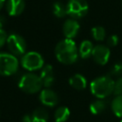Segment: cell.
Instances as JSON below:
<instances>
[{"label":"cell","mask_w":122,"mask_h":122,"mask_svg":"<svg viewBox=\"0 0 122 122\" xmlns=\"http://www.w3.org/2000/svg\"><path fill=\"white\" fill-rule=\"evenodd\" d=\"M42 84L45 88H50L54 81V74H53V68L51 65H45L40 71L39 74Z\"/></svg>","instance_id":"7c38bea8"},{"label":"cell","mask_w":122,"mask_h":122,"mask_svg":"<svg viewBox=\"0 0 122 122\" xmlns=\"http://www.w3.org/2000/svg\"><path fill=\"white\" fill-rule=\"evenodd\" d=\"M6 0H0V10H2V8L4 7V4H5Z\"/></svg>","instance_id":"4316f807"},{"label":"cell","mask_w":122,"mask_h":122,"mask_svg":"<svg viewBox=\"0 0 122 122\" xmlns=\"http://www.w3.org/2000/svg\"><path fill=\"white\" fill-rule=\"evenodd\" d=\"M111 73L112 75H116V76L121 75L122 74V62L115 63L111 69Z\"/></svg>","instance_id":"44dd1931"},{"label":"cell","mask_w":122,"mask_h":122,"mask_svg":"<svg viewBox=\"0 0 122 122\" xmlns=\"http://www.w3.org/2000/svg\"><path fill=\"white\" fill-rule=\"evenodd\" d=\"M120 122H122V120H121V121H120Z\"/></svg>","instance_id":"83f0119b"},{"label":"cell","mask_w":122,"mask_h":122,"mask_svg":"<svg viewBox=\"0 0 122 122\" xmlns=\"http://www.w3.org/2000/svg\"><path fill=\"white\" fill-rule=\"evenodd\" d=\"M67 14L72 19L82 18L88 12L89 6L86 0H69L66 5Z\"/></svg>","instance_id":"52a82bcc"},{"label":"cell","mask_w":122,"mask_h":122,"mask_svg":"<svg viewBox=\"0 0 122 122\" xmlns=\"http://www.w3.org/2000/svg\"><path fill=\"white\" fill-rule=\"evenodd\" d=\"M93 48H94V46L92 45V43L91 41L84 40V41H82V43L79 46L78 52L82 58H88L91 55H92Z\"/></svg>","instance_id":"5bb4252c"},{"label":"cell","mask_w":122,"mask_h":122,"mask_svg":"<svg viewBox=\"0 0 122 122\" xmlns=\"http://www.w3.org/2000/svg\"><path fill=\"white\" fill-rule=\"evenodd\" d=\"M39 100L40 102L47 107H53L58 102V96L57 94L51 90L50 88H45L40 91L39 94Z\"/></svg>","instance_id":"9c48e42d"},{"label":"cell","mask_w":122,"mask_h":122,"mask_svg":"<svg viewBox=\"0 0 122 122\" xmlns=\"http://www.w3.org/2000/svg\"><path fill=\"white\" fill-rule=\"evenodd\" d=\"M6 10L10 16H18L25 10V1L24 0H7Z\"/></svg>","instance_id":"8fae6325"},{"label":"cell","mask_w":122,"mask_h":122,"mask_svg":"<svg viewBox=\"0 0 122 122\" xmlns=\"http://www.w3.org/2000/svg\"><path fill=\"white\" fill-rule=\"evenodd\" d=\"M55 57L56 59L64 64V65H71L73 64L77 58H78V50L73 42L72 39H67L61 40L55 47L54 50Z\"/></svg>","instance_id":"6da1fadb"},{"label":"cell","mask_w":122,"mask_h":122,"mask_svg":"<svg viewBox=\"0 0 122 122\" xmlns=\"http://www.w3.org/2000/svg\"><path fill=\"white\" fill-rule=\"evenodd\" d=\"M113 93L115 94V96L122 94V77H119V78L114 82Z\"/></svg>","instance_id":"7402d4cb"},{"label":"cell","mask_w":122,"mask_h":122,"mask_svg":"<svg viewBox=\"0 0 122 122\" xmlns=\"http://www.w3.org/2000/svg\"><path fill=\"white\" fill-rule=\"evenodd\" d=\"M19 63L16 56L8 52H0V75L10 76L18 71Z\"/></svg>","instance_id":"277c9868"},{"label":"cell","mask_w":122,"mask_h":122,"mask_svg":"<svg viewBox=\"0 0 122 122\" xmlns=\"http://www.w3.org/2000/svg\"><path fill=\"white\" fill-rule=\"evenodd\" d=\"M32 122H48L49 121V113L43 108L36 109L31 114Z\"/></svg>","instance_id":"2e32d148"},{"label":"cell","mask_w":122,"mask_h":122,"mask_svg":"<svg viewBox=\"0 0 122 122\" xmlns=\"http://www.w3.org/2000/svg\"><path fill=\"white\" fill-rule=\"evenodd\" d=\"M111 107L113 114L119 118H122V94L116 95L112 99Z\"/></svg>","instance_id":"e0dca14e"},{"label":"cell","mask_w":122,"mask_h":122,"mask_svg":"<svg viewBox=\"0 0 122 122\" xmlns=\"http://www.w3.org/2000/svg\"><path fill=\"white\" fill-rule=\"evenodd\" d=\"M114 81L108 75L94 78L90 84L91 92L98 99H104L111 93H113Z\"/></svg>","instance_id":"7a4b0ae2"},{"label":"cell","mask_w":122,"mask_h":122,"mask_svg":"<svg viewBox=\"0 0 122 122\" xmlns=\"http://www.w3.org/2000/svg\"><path fill=\"white\" fill-rule=\"evenodd\" d=\"M42 86L43 84L40 76L32 72L23 74L18 81L19 89L26 93H36L41 91Z\"/></svg>","instance_id":"3957f363"},{"label":"cell","mask_w":122,"mask_h":122,"mask_svg":"<svg viewBox=\"0 0 122 122\" xmlns=\"http://www.w3.org/2000/svg\"><path fill=\"white\" fill-rule=\"evenodd\" d=\"M110 55H111V51L109 47L99 44L94 46L92 56L98 65H106L109 61Z\"/></svg>","instance_id":"ba28073f"},{"label":"cell","mask_w":122,"mask_h":122,"mask_svg":"<svg viewBox=\"0 0 122 122\" xmlns=\"http://www.w3.org/2000/svg\"><path fill=\"white\" fill-rule=\"evenodd\" d=\"M79 29H80L79 23L72 18L67 19L63 24V33L67 39L74 38L77 35Z\"/></svg>","instance_id":"30bf717a"},{"label":"cell","mask_w":122,"mask_h":122,"mask_svg":"<svg viewBox=\"0 0 122 122\" xmlns=\"http://www.w3.org/2000/svg\"><path fill=\"white\" fill-rule=\"evenodd\" d=\"M7 46L10 52L14 56H23L26 53L27 43L26 40L17 33H11L8 36Z\"/></svg>","instance_id":"8992f818"},{"label":"cell","mask_w":122,"mask_h":122,"mask_svg":"<svg viewBox=\"0 0 122 122\" xmlns=\"http://www.w3.org/2000/svg\"><path fill=\"white\" fill-rule=\"evenodd\" d=\"M7 39H8V35L6 31L2 28H0V49L5 45V43H7Z\"/></svg>","instance_id":"cb8c5ba5"},{"label":"cell","mask_w":122,"mask_h":122,"mask_svg":"<svg viewBox=\"0 0 122 122\" xmlns=\"http://www.w3.org/2000/svg\"><path fill=\"white\" fill-rule=\"evenodd\" d=\"M70 110L65 106L58 107L54 112V120L55 122H65L70 117Z\"/></svg>","instance_id":"9a60e30c"},{"label":"cell","mask_w":122,"mask_h":122,"mask_svg":"<svg viewBox=\"0 0 122 122\" xmlns=\"http://www.w3.org/2000/svg\"><path fill=\"white\" fill-rule=\"evenodd\" d=\"M5 17L4 16H0V28H2L3 26H4V24H5Z\"/></svg>","instance_id":"484cf974"},{"label":"cell","mask_w":122,"mask_h":122,"mask_svg":"<svg viewBox=\"0 0 122 122\" xmlns=\"http://www.w3.org/2000/svg\"><path fill=\"white\" fill-rule=\"evenodd\" d=\"M119 42V38L117 35L115 34H112L111 35L109 38H108V41H107V44L109 47H115Z\"/></svg>","instance_id":"603a6c76"},{"label":"cell","mask_w":122,"mask_h":122,"mask_svg":"<svg viewBox=\"0 0 122 122\" xmlns=\"http://www.w3.org/2000/svg\"><path fill=\"white\" fill-rule=\"evenodd\" d=\"M92 32V38L95 40V41H103L105 36H106V30L103 27H100V26H96V27H93L91 30Z\"/></svg>","instance_id":"ffe728a7"},{"label":"cell","mask_w":122,"mask_h":122,"mask_svg":"<svg viewBox=\"0 0 122 122\" xmlns=\"http://www.w3.org/2000/svg\"><path fill=\"white\" fill-rule=\"evenodd\" d=\"M52 12L56 17L62 18L65 15H67V9L66 6L60 2V1H56L52 4Z\"/></svg>","instance_id":"d6986e66"},{"label":"cell","mask_w":122,"mask_h":122,"mask_svg":"<svg viewBox=\"0 0 122 122\" xmlns=\"http://www.w3.org/2000/svg\"><path fill=\"white\" fill-rule=\"evenodd\" d=\"M22 122H32V119H31V115H24L23 118H22Z\"/></svg>","instance_id":"d4e9b609"},{"label":"cell","mask_w":122,"mask_h":122,"mask_svg":"<svg viewBox=\"0 0 122 122\" xmlns=\"http://www.w3.org/2000/svg\"><path fill=\"white\" fill-rule=\"evenodd\" d=\"M69 83L75 90H84L87 87V80H86L85 76L80 73L73 74L70 78Z\"/></svg>","instance_id":"4fadbf2b"},{"label":"cell","mask_w":122,"mask_h":122,"mask_svg":"<svg viewBox=\"0 0 122 122\" xmlns=\"http://www.w3.org/2000/svg\"><path fill=\"white\" fill-rule=\"evenodd\" d=\"M106 109V102L103 99H98L91 103L90 111L92 114H99L103 112Z\"/></svg>","instance_id":"ac0fdd59"},{"label":"cell","mask_w":122,"mask_h":122,"mask_svg":"<svg viewBox=\"0 0 122 122\" xmlns=\"http://www.w3.org/2000/svg\"><path fill=\"white\" fill-rule=\"evenodd\" d=\"M20 62H21L22 67L30 71H38L44 67V59L42 55L37 51L26 52L21 57Z\"/></svg>","instance_id":"5b68a950"}]
</instances>
